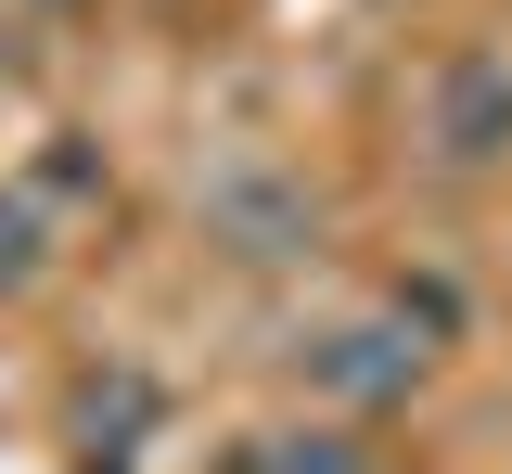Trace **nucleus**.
<instances>
[{
    "mask_svg": "<svg viewBox=\"0 0 512 474\" xmlns=\"http://www.w3.org/2000/svg\"><path fill=\"white\" fill-rule=\"evenodd\" d=\"M423 129H436L448 180H500V167H512V52H448Z\"/></svg>",
    "mask_w": 512,
    "mask_h": 474,
    "instance_id": "obj_1",
    "label": "nucleus"
},
{
    "mask_svg": "<svg viewBox=\"0 0 512 474\" xmlns=\"http://www.w3.org/2000/svg\"><path fill=\"white\" fill-rule=\"evenodd\" d=\"M218 231H231V257H295L308 244V205L282 193V180H231L218 193Z\"/></svg>",
    "mask_w": 512,
    "mask_h": 474,
    "instance_id": "obj_2",
    "label": "nucleus"
},
{
    "mask_svg": "<svg viewBox=\"0 0 512 474\" xmlns=\"http://www.w3.org/2000/svg\"><path fill=\"white\" fill-rule=\"evenodd\" d=\"M410 359H423V346H397V334L359 321V334L320 346V385H346V398H397V385H410Z\"/></svg>",
    "mask_w": 512,
    "mask_h": 474,
    "instance_id": "obj_3",
    "label": "nucleus"
},
{
    "mask_svg": "<svg viewBox=\"0 0 512 474\" xmlns=\"http://www.w3.org/2000/svg\"><path fill=\"white\" fill-rule=\"evenodd\" d=\"M282 474H372V462H359V449L320 423V436H282Z\"/></svg>",
    "mask_w": 512,
    "mask_h": 474,
    "instance_id": "obj_4",
    "label": "nucleus"
},
{
    "mask_svg": "<svg viewBox=\"0 0 512 474\" xmlns=\"http://www.w3.org/2000/svg\"><path fill=\"white\" fill-rule=\"evenodd\" d=\"M39 270V218H26V205H0V282H26Z\"/></svg>",
    "mask_w": 512,
    "mask_h": 474,
    "instance_id": "obj_5",
    "label": "nucleus"
}]
</instances>
